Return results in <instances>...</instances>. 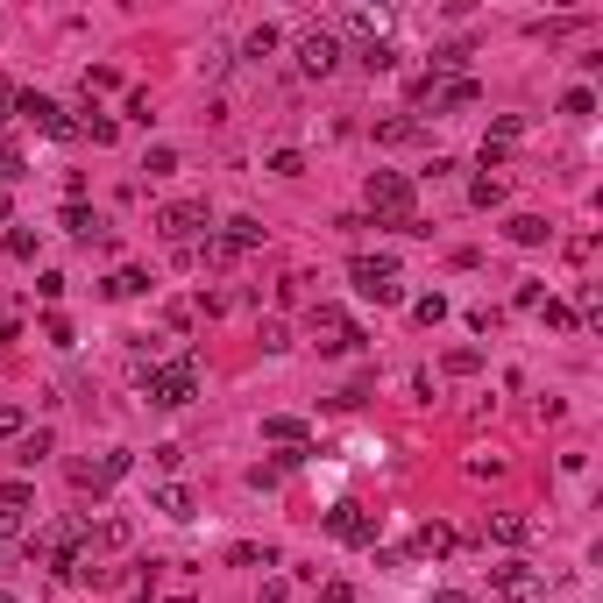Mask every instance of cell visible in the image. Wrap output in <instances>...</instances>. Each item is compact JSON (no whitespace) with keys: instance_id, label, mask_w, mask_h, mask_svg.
<instances>
[{"instance_id":"44dd1931","label":"cell","mask_w":603,"mask_h":603,"mask_svg":"<svg viewBox=\"0 0 603 603\" xmlns=\"http://www.w3.org/2000/svg\"><path fill=\"white\" fill-rule=\"evenodd\" d=\"M355 57H362V71H391V64H398V50H391L384 36H369V43H362Z\"/></svg>"},{"instance_id":"6da1fadb","label":"cell","mask_w":603,"mask_h":603,"mask_svg":"<svg viewBox=\"0 0 603 603\" xmlns=\"http://www.w3.org/2000/svg\"><path fill=\"white\" fill-rule=\"evenodd\" d=\"M362 199H369V213H376V228H398V235H412L419 228V185L405 178V171H369V185H362Z\"/></svg>"},{"instance_id":"8d00e7d4","label":"cell","mask_w":603,"mask_h":603,"mask_svg":"<svg viewBox=\"0 0 603 603\" xmlns=\"http://www.w3.org/2000/svg\"><path fill=\"white\" fill-rule=\"evenodd\" d=\"M433 603H476L469 589H433Z\"/></svg>"},{"instance_id":"2e32d148","label":"cell","mask_w":603,"mask_h":603,"mask_svg":"<svg viewBox=\"0 0 603 603\" xmlns=\"http://www.w3.org/2000/svg\"><path fill=\"white\" fill-rule=\"evenodd\" d=\"M149 511H164V518H178V525H185V518H192V490H185V483H171V490L149 497Z\"/></svg>"},{"instance_id":"7402d4cb","label":"cell","mask_w":603,"mask_h":603,"mask_svg":"<svg viewBox=\"0 0 603 603\" xmlns=\"http://www.w3.org/2000/svg\"><path fill=\"white\" fill-rule=\"evenodd\" d=\"M412 320H419V327H440V320H447V298H440V291L412 298Z\"/></svg>"},{"instance_id":"484cf974","label":"cell","mask_w":603,"mask_h":603,"mask_svg":"<svg viewBox=\"0 0 603 603\" xmlns=\"http://www.w3.org/2000/svg\"><path fill=\"white\" fill-rule=\"evenodd\" d=\"M561 114H575V121H589V114H596V93H589V86H575V93H561Z\"/></svg>"},{"instance_id":"f1b7e54d","label":"cell","mask_w":603,"mask_h":603,"mask_svg":"<svg viewBox=\"0 0 603 603\" xmlns=\"http://www.w3.org/2000/svg\"><path fill=\"white\" fill-rule=\"evenodd\" d=\"M540 313H547V327H554V334H568V327H575V306H561V298H540Z\"/></svg>"},{"instance_id":"9c48e42d","label":"cell","mask_w":603,"mask_h":603,"mask_svg":"<svg viewBox=\"0 0 603 603\" xmlns=\"http://www.w3.org/2000/svg\"><path fill=\"white\" fill-rule=\"evenodd\" d=\"M164 242H178V249H192V235L206 228V199H178V206H164Z\"/></svg>"},{"instance_id":"7c38bea8","label":"cell","mask_w":603,"mask_h":603,"mask_svg":"<svg viewBox=\"0 0 603 603\" xmlns=\"http://www.w3.org/2000/svg\"><path fill=\"white\" fill-rule=\"evenodd\" d=\"M490 540H497V547H525V540H533V518H518V511H490Z\"/></svg>"},{"instance_id":"d6986e66","label":"cell","mask_w":603,"mask_h":603,"mask_svg":"<svg viewBox=\"0 0 603 603\" xmlns=\"http://www.w3.org/2000/svg\"><path fill=\"white\" fill-rule=\"evenodd\" d=\"M419 554H433V561H440V554H455V533H447L440 518H433V525H419Z\"/></svg>"},{"instance_id":"30bf717a","label":"cell","mask_w":603,"mask_h":603,"mask_svg":"<svg viewBox=\"0 0 603 603\" xmlns=\"http://www.w3.org/2000/svg\"><path fill=\"white\" fill-rule=\"evenodd\" d=\"M213 242L228 249V256H249V249H263V220H256V213H235V220H228V228H220Z\"/></svg>"},{"instance_id":"4dcf8cb0","label":"cell","mask_w":603,"mask_h":603,"mask_svg":"<svg viewBox=\"0 0 603 603\" xmlns=\"http://www.w3.org/2000/svg\"><path fill=\"white\" fill-rule=\"evenodd\" d=\"M8 256H15V263H36V235H29V228H8Z\"/></svg>"},{"instance_id":"9a60e30c","label":"cell","mask_w":603,"mask_h":603,"mask_svg":"<svg viewBox=\"0 0 603 603\" xmlns=\"http://www.w3.org/2000/svg\"><path fill=\"white\" fill-rule=\"evenodd\" d=\"M50 447H57V440H50V426H29V433L15 440V462H22V469H36V462L50 455Z\"/></svg>"},{"instance_id":"f35d334b","label":"cell","mask_w":603,"mask_h":603,"mask_svg":"<svg viewBox=\"0 0 603 603\" xmlns=\"http://www.w3.org/2000/svg\"><path fill=\"white\" fill-rule=\"evenodd\" d=\"M8 213H15V206H8V192H0V220H8Z\"/></svg>"},{"instance_id":"4316f807","label":"cell","mask_w":603,"mask_h":603,"mask_svg":"<svg viewBox=\"0 0 603 603\" xmlns=\"http://www.w3.org/2000/svg\"><path fill=\"white\" fill-rule=\"evenodd\" d=\"M29 433V412L22 405H0V440H22Z\"/></svg>"},{"instance_id":"d590c367","label":"cell","mask_w":603,"mask_h":603,"mask_svg":"<svg viewBox=\"0 0 603 603\" xmlns=\"http://www.w3.org/2000/svg\"><path fill=\"white\" fill-rule=\"evenodd\" d=\"M15 533H22V511H0V547H8Z\"/></svg>"},{"instance_id":"cb8c5ba5","label":"cell","mask_w":603,"mask_h":603,"mask_svg":"<svg viewBox=\"0 0 603 603\" xmlns=\"http://www.w3.org/2000/svg\"><path fill=\"white\" fill-rule=\"evenodd\" d=\"M483 369V348H447V376H476Z\"/></svg>"},{"instance_id":"836d02e7","label":"cell","mask_w":603,"mask_h":603,"mask_svg":"<svg viewBox=\"0 0 603 603\" xmlns=\"http://www.w3.org/2000/svg\"><path fill=\"white\" fill-rule=\"evenodd\" d=\"M263 348H270V355H284V348H291V334H284V320H263Z\"/></svg>"},{"instance_id":"4fadbf2b","label":"cell","mask_w":603,"mask_h":603,"mask_svg":"<svg viewBox=\"0 0 603 603\" xmlns=\"http://www.w3.org/2000/svg\"><path fill=\"white\" fill-rule=\"evenodd\" d=\"M64 228L79 235V242H100V235H107V220H100V213H93L86 199H71V206H64Z\"/></svg>"},{"instance_id":"52a82bcc","label":"cell","mask_w":603,"mask_h":603,"mask_svg":"<svg viewBox=\"0 0 603 603\" xmlns=\"http://www.w3.org/2000/svg\"><path fill=\"white\" fill-rule=\"evenodd\" d=\"M490 582H497V596H504V603H547V582H540V568H525V561L497 568Z\"/></svg>"},{"instance_id":"3957f363","label":"cell","mask_w":603,"mask_h":603,"mask_svg":"<svg viewBox=\"0 0 603 603\" xmlns=\"http://www.w3.org/2000/svg\"><path fill=\"white\" fill-rule=\"evenodd\" d=\"M348 277H355V291L369 298V306H398V298H405V277H398L391 256H355Z\"/></svg>"},{"instance_id":"83f0119b","label":"cell","mask_w":603,"mask_h":603,"mask_svg":"<svg viewBox=\"0 0 603 603\" xmlns=\"http://www.w3.org/2000/svg\"><path fill=\"white\" fill-rule=\"evenodd\" d=\"M29 504H36L29 483H0V511H29Z\"/></svg>"},{"instance_id":"e0dca14e","label":"cell","mask_w":603,"mask_h":603,"mask_svg":"<svg viewBox=\"0 0 603 603\" xmlns=\"http://www.w3.org/2000/svg\"><path fill=\"white\" fill-rule=\"evenodd\" d=\"M100 291H107V298H142V291H149V270H114Z\"/></svg>"},{"instance_id":"8fae6325","label":"cell","mask_w":603,"mask_h":603,"mask_svg":"<svg viewBox=\"0 0 603 603\" xmlns=\"http://www.w3.org/2000/svg\"><path fill=\"white\" fill-rule=\"evenodd\" d=\"M263 440L277 447V455H284V447H313V433H306V419H284V412H277V419H263Z\"/></svg>"},{"instance_id":"ffe728a7","label":"cell","mask_w":603,"mask_h":603,"mask_svg":"<svg viewBox=\"0 0 603 603\" xmlns=\"http://www.w3.org/2000/svg\"><path fill=\"white\" fill-rule=\"evenodd\" d=\"M518 135H525V121H518V114H497V121H490V135H483V149H511Z\"/></svg>"},{"instance_id":"74e56055","label":"cell","mask_w":603,"mask_h":603,"mask_svg":"<svg viewBox=\"0 0 603 603\" xmlns=\"http://www.w3.org/2000/svg\"><path fill=\"white\" fill-rule=\"evenodd\" d=\"M8 114H15V93H8V86H0V121H8Z\"/></svg>"},{"instance_id":"8992f818","label":"cell","mask_w":603,"mask_h":603,"mask_svg":"<svg viewBox=\"0 0 603 603\" xmlns=\"http://www.w3.org/2000/svg\"><path fill=\"white\" fill-rule=\"evenodd\" d=\"M15 114H29V121H36L43 135H57V142H71V135H79V121H71V114H64L50 93H15Z\"/></svg>"},{"instance_id":"1f68e13d","label":"cell","mask_w":603,"mask_h":603,"mask_svg":"<svg viewBox=\"0 0 603 603\" xmlns=\"http://www.w3.org/2000/svg\"><path fill=\"white\" fill-rule=\"evenodd\" d=\"M419 121H376V142H412Z\"/></svg>"},{"instance_id":"d6a6232c","label":"cell","mask_w":603,"mask_h":603,"mask_svg":"<svg viewBox=\"0 0 603 603\" xmlns=\"http://www.w3.org/2000/svg\"><path fill=\"white\" fill-rule=\"evenodd\" d=\"M270 171H277V178H298V171H306V157H298V149H277Z\"/></svg>"},{"instance_id":"603a6c76","label":"cell","mask_w":603,"mask_h":603,"mask_svg":"<svg viewBox=\"0 0 603 603\" xmlns=\"http://www.w3.org/2000/svg\"><path fill=\"white\" fill-rule=\"evenodd\" d=\"M469 206H483V213L504 206V178H476V185H469Z\"/></svg>"},{"instance_id":"7a4b0ae2","label":"cell","mask_w":603,"mask_h":603,"mask_svg":"<svg viewBox=\"0 0 603 603\" xmlns=\"http://www.w3.org/2000/svg\"><path fill=\"white\" fill-rule=\"evenodd\" d=\"M142 391H149V405L185 412V405L199 398V362H192V355H178V362H149V369H142Z\"/></svg>"},{"instance_id":"ab89813d","label":"cell","mask_w":603,"mask_h":603,"mask_svg":"<svg viewBox=\"0 0 603 603\" xmlns=\"http://www.w3.org/2000/svg\"><path fill=\"white\" fill-rule=\"evenodd\" d=\"M0 603H15V596H8V589H0Z\"/></svg>"},{"instance_id":"d4e9b609","label":"cell","mask_w":603,"mask_h":603,"mask_svg":"<svg viewBox=\"0 0 603 603\" xmlns=\"http://www.w3.org/2000/svg\"><path fill=\"white\" fill-rule=\"evenodd\" d=\"M277 43H284V36H277V29H270V22H263V29H249V43H242V57H270V50H277Z\"/></svg>"},{"instance_id":"277c9868","label":"cell","mask_w":603,"mask_h":603,"mask_svg":"<svg viewBox=\"0 0 603 603\" xmlns=\"http://www.w3.org/2000/svg\"><path fill=\"white\" fill-rule=\"evenodd\" d=\"M298 71H306V79L341 71V36L334 29H306V36H298Z\"/></svg>"},{"instance_id":"e575fe53","label":"cell","mask_w":603,"mask_h":603,"mask_svg":"<svg viewBox=\"0 0 603 603\" xmlns=\"http://www.w3.org/2000/svg\"><path fill=\"white\" fill-rule=\"evenodd\" d=\"M320 603H355V582H320Z\"/></svg>"},{"instance_id":"5bb4252c","label":"cell","mask_w":603,"mask_h":603,"mask_svg":"<svg viewBox=\"0 0 603 603\" xmlns=\"http://www.w3.org/2000/svg\"><path fill=\"white\" fill-rule=\"evenodd\" d=\"M504 235H511L518 249H540V242H547L554 228H547V220H540V213H511V220H504Z\"/></svg>"},{"instance_id":"ba28073f","label":"cell","mask_w":603,"mask_h":603,"mask_svg":"<svg viewBox=\"0 0 603 603\" xmlns=\"http://www.w3.org/2000/svg\"><path fill=\"white\" fill-rule=\"evenodd\" d=\"M128 469H135V455H128V447H114V455H100V462H79V469H71V483H79V490H114Z\"/></svg>"},{"instance_id":"f546056e","label":"cell","mask_w":603,"mask_h":603,"mask_svg":"<svg viewBox=\"0 0 603 603\" xmlns=\"http://www.w3.org/2000/svg\"><path fill=\"white\" fill-rule=\"evenodd\" d=\"M15 178H29V171H22V149L0 142V185H15Z\"/></svg>"},{"instance_id":"ac0fdd59","label":"cell","mask_w":603,"mask_h":603,"mask_svg":"<svg viewBox=\"0 0 603 603\" xmlns=\"http://www.w3.org/2000/svg\"><path fill=\"white\" fill-rule=\"evenodd\" d=\"M171 171H178V149H164V142H157V149L142 157V178H149V185H164Z\"/></svg>"},{"instance_id":"5b68a950","label":"cell","mask_w":603,"mask_h":603,"mask_svg":"<svg viewBox=\"0 0 603 603\" xmlns=\"http://www.w3.org/2000/svg\"><path fill=\"white\" fill-rule=\"evenodd\" d=\"M376 525H384V518L362 511V504H334V511H327V533H334L341 547H376Z\"/></svg>"}]
</instances>
